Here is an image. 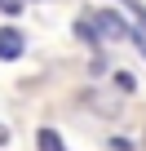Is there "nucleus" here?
I'll return each instance as SVG.
<instances>
[{"instance_id":"obj_1","label":"nucleus","mask_w":146,"mask_h":151,"mask_svg":"<svg viewBox=\"0 0 146 151\" xmlns=\"http://www.w3.org/2000/svg\"><path fill=\"white\" fill-rule=\"evenodd\" d=\"M93 31H98V40H124L128 36V22L115 18V14H93Z\"/></svg>"},{"instance_id":"obj_2","label":"nucleus","mask_w":146,"mask_h":151,"mask_svg":"<svg viewBox=\"0 0 146 151\" xmlns=\"http://www.w3.org/2000/svg\"><path fill=\"white\" fill-rule=\"evenodd\" d=\"M22 49H27V40H22V31H18V27H0V62L22 58Z\"/></svg>"},{"instance_id":"obj_3","label":"nucleus","mask_w":146,"mask_h":151,"mask_svg":"<svg viewBox=\"0 0 146 151\" xmlns=\"http://www.w3.org/2000/svg\"><path fill=\"white\" fill-rule=\"evenodd\" d=\"M36 147H40V151H66V142H62L53 129H40V133H36Z\"/></svg>"},{"instance_id":"obj_4","label":"nucleus","mask_w":146,"mask_h":151,"mask_svg":"<svg viewBox=\"0 0 146 151\" xmlns=\"http://www.w3.org/2000/svg\"><path fill=\"white\" fill-rule=\"evenodd\" d=\"M128 36L137 40V49H142V58H146V14H142V22H137V27H128Z\"/></svg>"},{"instance_id":"obj_5","label":"nucleus","mask_w":146,"mask_h":151,"mask_svg":"<svg viewBox=\"0 0 146 151\" xmlns=\"http://www.w3.org/2000/svg\"><path fill=\"white\" fill-rule=\"evenodd\" d=\"M75 36H80V40H89V49L98 45V31H93V22H75Z\"/></svg>"},{"instance_id":"obj_6","label":"nucleus","mask_w":146,"mask_h":151,"mask_svg":"<svg viewBox=\"0 0 146 151\" xmlns=\"http://www.w3.org/2000/svg\"><path fill=\"white\" fill-rule=\"evenodd\" d=\"M115 89H124V93H133V89H137V80H133L128 71H115Z\"/></svg>"},{"instance_id":"obj_7","label":"nucleus","mask_w":146,"mask_h":151,"mask_svg":"<svg viewBox=\"0 0 146 151\" xmlns=\"http://www.w3.org/2000/svg\"><path fill=\"white\" fill-rule=\"evenodd\" d=\"M0 14H5V18H18L22 14V0H0Z\"/></svg>"},{"instance_id":"obj_8","label":"nucleus","mask_w":146,"mask_h":151,"mask_svg":"<svg viewBox=\"0 0 146 151\" xmlns=\"http://www.w3.org/2000/svg\"><path fill=\"white\" fill-rule=\"evenodd\" d=\"M5 142H9V133H5V129H0V147H5Z\"/></svg>"}]
</instances>
